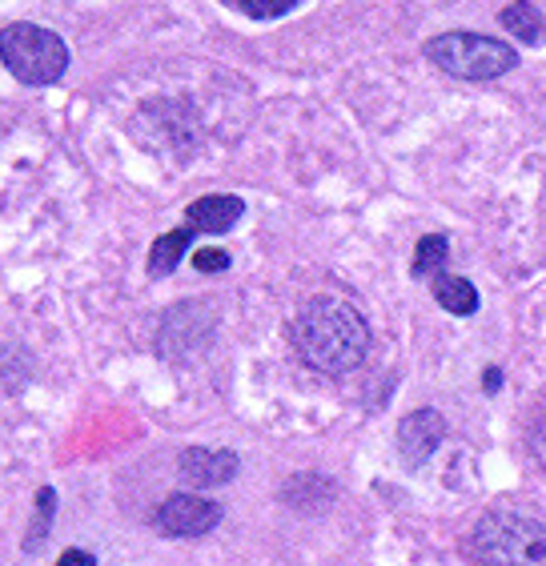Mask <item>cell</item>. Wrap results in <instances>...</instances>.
Here are the masks:
<instances>
[{
	"instance_id": "cell-1",
	"label": "cell",
	"mask_w": 546,
	"mask_h": 566,
	"mask_svg": "<svg viewBox=\"0 0 546 566\" xmlns=\"http://www.w3.org/2000/svg\"><path fill=\"white\" fill-rule=\"evenodd\" d=\"M297 358L317 374H350L366 361L370 326L366 317L342 297H314L297 310L290 326Z\"/></svg>"
},
{
	"instance_id": "cell-2",
	"label": "cell",
	"mask_w": 546,
	"mask_h": 566,
	"mask_svg": "<svg viewBox=\"0 0 546 566\" xmlns=\"http://www.w3.org/2000/svg\"><path fill=\"white\" fill-rule=\"evenodd\" d=\"M474 566H546V526L518 511H491L466 538Z\"/></svg>"
},
{
	"instance_id": "cell-3",
	"label": "cell",
	"mask_w": 546,
	"mask_h": 566,
	"mask_svg": "<svg viewBox=\"0 0 546 566\" xmlns=\"http://www.w3.org/2000/svg\"><path fill=\"white\" fill-rule=\"evenodd\" d=\"M0 61L24 85H53L69 69V44L41 24H9L0 33Z\"/></svg>"
},
{
	"instance_id": "cell-4",
	"label": "cell",
	"mask_w": 546,
	"mask_h": 566,
	"mask_svg": "<svg viewBox=\"0 0 546 566\" xmlns=\"http://www.w3.org/2000/svg\"><path fill=\"white\" fill-rule=\"evenodd\" d=\"M427 56L442 73L459 76V81H494V76H506L518 65L511 44L479 33L434 36V41H427Z\"/></svg>"
},
{
	"instance_id": "cell-5",
	"label": "cell",
	"mask_w": 546,
	"mask_h": 566,
	"mask_svg": "<svg viewBox=\"0 0 546 566\" xmlns=\"http://www.w3.org/2000/svg\"><path fill=\"white\" fill-rule=\"evenodd\" d=\"M154 523L157 531L174 534V538H201L221 523V506L201 499V494H174L157 506Z\"/></svg>"
},
{
	"instance_id": "cell-6",
	"label": "cell",
	"mask_w": 546,
	"mask_h": 566,
	"mask_svg": "<svg viewBox=\"0 0 546 566\" xmlns=\"http://www.w3.org/2000/svg\"><path fill=\"white\" fill-rule=\"evenodd\" d=\"M447 438V422L438 410H414V415H406L402 426H398V447H402V458L410 467H422L430 454L438 450V442Z\"/></svg>"
},
{
	"instance_id": "cell-7",
	"label": "cell",
	"mask_w": 546,
	"mask_h": 566,
	"mask_svg": "<svg viewBox=\"0 0 546 566\" xmlns=\"http://www.w3.org/2000/svg\"><path fill=\"white\" fill-rule=\"evenodd\" d=\"M238 474V454L218 447H189L181 454V479L193 486H221Z\"/></svg>"
},
{
	"instance_id": "cell-8",
	"label": "cell",
	"mask_w": 546,
	"mask_h": 566,
	"mask_svg": "<svg viewBox=\"0 0 546 566\" xmlns=\"http://www.w3.org/2000/svg\"><path fill=\"white\" fill-rule=\"evenodd\" d=\"M245 213V201L230 193H209V197H197L193 206L186 209L189 229H201V233H225L233 229Z\"/></svg>"
},
{
	"instance_id": "cell-9",
	"label": "cell",
	"mask_w": 546,
	"mask_h": 566,
	"mask_svg": "<svg viewBox=\"0 0 546 566\" xmlns=\"http://www.w3.org/2000/svg\"><path fill=\"white\" fill-rule=\"evenodd\" d=\"M498 21H503V29H511L523 44L546 41V17L531 4V0H514V4H506V9L498 12Z\"/></svg>"
},
{
	"instance_id": "cell-10",
	"label": "cell",
	"mask_w": 546,
	"mask_h": 566,
	"mask_svg": "<svg viewBox=\"0 0 546 566\" xmlns=\"http://www.w3.org/2000/svg\"><path fill=\"white\" fill-rule=\"evenodd\" d=\"M434 302L442 310H450L454 317H470L479 310V290L466 282V277H454V273H438L434 277Z\"/></svg>"
},
{
	"instance_id": "cell-11",
	"label": "cell",
	"mask_w": 546,
	"mask_h": 566,
	"mask_svg": "<svg viewBox=\"0 0 546 566\" xmlns=\"http://www.w3.org/2000/svg\"><path fill=\"white\" fill-rule=\"evenodd\" d=\"M193 233H197V229L181 226V229H174V233H165V238H157V241H154V250H149V273H154V277H165V273H174V270H177V262H181V253L189 250V241H193Z\"/></svg>"
},
{
	"instance_id": "cell-12",
	"label": "cell",
	"mask_w": 546,
	"mask_h": 566,
	"mask_svg": "<svg viewBox=\"0 0 546 566\" xmlns=\"http://www.w3.org/2000/svg\"><path fill=\"white\" fill-rule=\"evenodd\" d=\"M447 253H450V241L442 238V233H427V238L418 241L414 250V277H438L442 273V265H447Z\"/></svg>"
},
{
	"instance_id": "cell-13",
	"label": "cell",
	"mask_w": 546,
	"mask_h": 566,
	"mask_svg": "<svg viewBox=\"0 0 546 566\" xmlns=\"http://www.w3.org/2000/svg\"><path fill=\"white\" fill-rule=\"evenodd\" d=\"M238 4L245 17H253V21H273V17H285L297 0H238Z\"/></svg>"
},
{
	"instance_id": "cell-14",
	"label": "cell",
	"mask_w": 546,
	"mask_h": 566,
	"mask_svg": "<svg viewBox=\"0 0 546 566\" xmlns=\"http://www.w3.org/2000/svg\"><path fill=\"white\" fill-rule=\"evenodd\" d=\"M53 506H56V494L44 486V491L36 494V518H33V531H29V546H36V538H44V534H49V523H53Z\"/></svg>"
},
{
	"instance_id": "cell-15",
	"label": "cell",
	"mask_w": 546,
	"mask_h": 566,
	"mask_svg": "<svg viewBox=\"0 0 546 566\" xmlns=\"http://www.w3.org/2000/svg\"><path fill=\"white\" fill-rule=\"evenodd\" d=\"M193 265L201 273H225V270H230V253H225V250H197Z\"/></svg>"
},
{
	"instance_id": "cell-16",
	"label": "cell",
	"mask_w": 546,
	"mask_h": 566,
	"mask_svg": "<svg viewBox=\"0 0 546 566\" xmlns=\"http://www.w3.org/2000/svg\"><path fill=\"white\" fill-rule=\"evenodd\" d=\"M531 454H535V462L546 470V418L531 430Z\"/></svg>"
},
{
	"instance_id": "cell-17",
	"label": "cell",
	"mask_w": 546,
	"mask_h": 566,
	"mask_svg": "<svg viewBox=\"0 0 546 566\" xmlns=\"http://www.w3.org/2000/svg\"><path fill=\"white\" fill-rule=\"evenodd\" d=\"M56 566H97V558L88 555V551H65V555L56 558Z\"/></svg>"
}]
</instances>
